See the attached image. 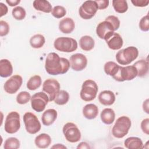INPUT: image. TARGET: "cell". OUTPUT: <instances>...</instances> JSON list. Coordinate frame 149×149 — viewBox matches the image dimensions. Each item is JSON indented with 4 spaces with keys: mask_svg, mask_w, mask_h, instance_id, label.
Masks as SVG:
<instances>
[{
    "mask_svg": "<svg viewBox=\"0 0 149 149\" xmlns=\"http://www.w3.org/2000/svg\"><path fill=\"white\" fill-rule=\"evenodd\" d=\"M69 61L61 58L55 52L49 53L46 58L45 69L51 75H58L66 73L70 68Z\"/></svg>",
    "mask_w": 149,
    "mask_h": 149,
    "instance_id": "obj_1",
    "label": "cell"
},
{
    "mask_svg": "<svg viewBox=\"0 0 149 149\" xmlns=\"http://www.w3.org/2000/svg\"><path fill=\"white\" fill-rule=\"evenodd\" d=\"M130 127V119L128 116H122L118 118L115 122L112 129V134L116 138H123L128 133Z\"/></svg>",
    "mask_w": 149,
    "mask_h": 149,
    "instance_id": "obj_2",
    "label": "cell"
},
{
    "mask_svg": "<svg viewBox=\"0 0 149 149\" xmlns=\"http://www.w3.org/2000/svg\"><path fill=\"white\" fill-rule=\"evenodd\" d=\"M139 55L137 48L130 46L119 50L116 54V61L122 65H127L134 61Z\"/></svg>",
    "mask_w": 149,
    "mask_h": 149,
    "instance_id": "obj_3",
    "label": "cell"
},
{
    "mask_svg": "<svg viewBox=\"0 0 149 149\" xmlns=\"http://www.w3.org/2000/svg\"><path fill=\"white\" fill-rule=\"evenodd\" d=\"M98 91L97 83L93 80H85L81 86L80 96L81 100L89 102L95 99Z\"/></svg>",
    "mask_w": 149,
    "mask_h": 149,
    "instance_id": "obj_4",
    "label": "cell"
},
{
    "mask_svg": "<svg viewBox=\"0 0 149 149\" xmlns=\"http://www.w3.org/2000/svg\"><path fill=\"white\" fill-rule=\"evenodd\" d=\"M54 48L61 52H72L77 48V42L73 38L61 37L57 38L54 42Z\"/></svg>",
    "mask_w": 149,
    "mask_h": 149,
    "instance_id": "obj_5",
    "label": "cell"
},
{
    "mask_svg": "<svg viewBox=\"0 0 149 149\" xmlns=\"http://www.w3.org/2000/svg\"><path fill=\"white\" fill-rule=\"evenodd\" d=\"M20 128V115L16 111L10 112L6 117L4 129L9 134L16 133Z\"/></svg>",
    "mask_w": 149,
    "mask_h": 149,
    "instance_id": "obj_6",
    "label": "cell"
},
{
    "mask_svg": "<svg viewBox=\"0 0 149 149\" xmlns=\"http://www.w3.org/2000/svg\"><path fill=\"white\" fill-rule=\"evenodd\" d=\"M26 131L31 134H34L38 132L41 125L38 119L34 113L27 112L24 113L23 117Z\"/></svg>",
    "mask_w": 149,
    "mask_h": 149,
    "instance_id": "obj_7",
    "label": "cell"
},
{
    "mask_svg": "<svg viewBox=\"0 0 149 149\" xmlns=\"http://www.w3.org/2000/svg\"><path fill=\"white\" fill-rule=\"evenodd\" d=\"M137 76L136 68L133 66H120L116 74L113 78L118 81H130L134 79Z\"/></svg>",
    "mask_w": 149,
    "mask_h": 149,
    "instance_id": "obj_8",
    "label": "cell"
},
{
    "mask_svg": "<svg viewBox=\"0 0 149 149\" xmlns=\"http://www.w3.org/2000/svg\"><path fill=\"white\" fill-rule=\"evenodd\" d=\"M66 140L70 143H76L81 139V132L78 127L72 122L66 123L62 129Z\"/></svg>",
    "mask_w": 149,
    "mask_h": 149,
    "instance_id": "obj_9",
    "label": "cell"
},
{
    "mask_svg": "<svg viewBox=\"0 0 149 149\" xmlns=\"http://www.w3.org/2000/svg\"><path fill=\"white\" fill-rule=\"evenodd\" d=\"M98 9V5L95 1H86L79 8L80 16L85 20L91 19Z\"/></svg>",
    "mask_w": 149,
    "mask_h": 149,
    "instance_id": "obj_10",
    "label": "cell"
},
{
    "mask_svg": "<svg viewBox=\"0 0 149 149\" xmlns=\"http://www.w3.org/2000/svg\"><path fill=\"white\" fill-rule=\"evenodd\" d=\"M31 106L37 112H42L49 101L48 95L44 92H38L31 97Z\"/></svg>",
    "mask_w": 149,
    "mask_h": 149,
    "instance_id": "obj_11",
    "label": "cell"
},
{
    "mask_svg": "<svg viewBox=\"0 0 149 149\" xmlns=\"http://www.w3.org/2000/svg\"><path fill=\"white\" fill-rule=\"evenodd\" d=\"M42 91L47 94L49 101H54L57 94L60 91V84L54 79H48L42 84Z\"/></svg>",
    "mask_w": 149,
    "mask_h": 149,
    "instance_id": "obj_12",
    "label": "cell"
},
{
    "mask_svg": "<svg viewBox=\"0 0 149 149\" xmlns=\"http://www.w3.org/2000/svg\"><path fill=\"white\" fill-rule=\"evenodd\" d=\"M23 79L21 76L15 74L11 76L6 81L3 85V88L6 93L13 94L16 93L22 86Z\"/></svg>",
    "mask_w": 149,
    "mask_h": 149,
    "instance_id": "obj_13",
    "label": "cell"
},
{
    "mask_svg": "<svg viewBox=\"0 0 149 149\" xmlns=\"http://www.w3.org/2000/svg\"><path fill=\"white\" fill-rule=\"evenodd\" d=\"M70 65L74 71H81L86 68L87 65V59L82 54L77 53L70 57Z\"/></svg>",
    "mask_w": 149,
    "mask_h": 149,
    "instance_id": "obj_14",
    "label": "cell"
},
{
    "mask_svg": "<svg viewBox=\"0 0 149 149\" xmlns=\"http://www.w3.org/2000/svg\"><path fill=\"white\" fill-rule=\"evenodd\" d=\"M115 31L114 28L112 24L107 21L104 20L100 22L97 26L96 34L101 39L105 40L109 35Z\"/></svg>",
    "mask_w": 149,
    "mask_h": 149,
    "instance_id": "obj_15",
    "label": "cell"
},
{
    "mask_svg": "<svg viewBox=\"0 0 149 149\" xmlns=\"http://www.w3.org/2000/svg\"><path fill=\"white\" fill-rule=\"evenodd\" d=\"M108 47L112 50H118L121 48L123 44V41L120 35L113 32L105 40Z\"/></svg>",
    "mask_w": 149,
    "mask_h": 149,
    "instance_id": "obj_16",
    "label": "cell"
},
{
    "mask_svg": "<svg viewBox=\"0 0 149 149\" xmlns=\"http://www.w3.org/2000/svg\"><path fill=\"white\" fill-rule=\"evenodd\" d=\"M115 95L112 91L104 90L101 91L98 95L100 102L105 106L112 105L115 101Z\"/></svg>",
    "mask_w": 149,
    "mask_h": 149,
    "instance_id": "obj_17",
    "label": "cell"
},
{
    "mask_svg": "<svg viewBox=\"0 0 149 149\" xmlns=\"http://www.w3.org/2000/svg\"><path fill=\"white\" fill-rule=\"evenodd\" d=\"M75 23L73 20L70 17H65L62 19L59 24V30L65 34L71 33L74 29Z\"/></svg>",
    "mask_w": 149,
    "mask_h": 149,
    "instance_id": "obj_18",
    "label": "cell"
},
{
    "mask_svg": "<svg viewBox=\"0 0 149 149\" xmlns=\"http://www.w3.org/2000/svg\"><path fill=\"white\" fill-rule=\"evenodd\" d=\"M57 111L54 109H48L44 111L41 116L42 124L45 126H50L54 123L57 118Z\"/></svg>",
    "mask_w": 149,
    "mask_h": 149,
    "instance_id": "obj_19",
    "label": "cell"
},
{
    "mask_svg": "<svg viewBox=\"0 0 149 149\" xmlns=\"http://www.w3.org/2000/svg\"><path fill=\"white\" fill-rule=\"evenodd\" d=\"M98 114V108L94 104L86 105L83 108V115L87 119H95Z\"/></svg>",
    "mask_w": 149,
    "mask_h": 149,
    "instance_id": "obj_20",
    "label": "cell"
},
{
    "mask_svg": "<svg viewBox=\"0 0 149 149\" xmlns=\"http://www.w3.org/2000/svg\"><path fill=\"white\" fill-rule=\"evenodd\" d=\"M52 142L49 135L46 133H41L38 135L34 140L36 146L40 148H46L49 147Z\"/></svg>",
    "mask_w": 149,
    "mask_h": 149,
    "instance_id": "obj_21",
    "label": "cell"
},
{
    "mask_svg": "<svg viewBox=\"0 0 149 149\" xmlns=\"http://www.w3.org/2000/svg\"><path fill=\"white\" fill-rule=\"evenodd\" d=\"M13 73V66L11 62L6 59L0 61V76L2 77H8Z\"/></svg>",
    "mask_w": 149,
    "mask_h": 149,
    "instance_id": "obj_22",
    "label": "cell"
},
{
    "mask_svg": "<svg viewBox=\"0 0 149 149\" xmlns=\"http://www.w3.org/2000/svg\"><path fill=\"white\" fill-rule=\"evenodd\" d=\"M137 71V76L143 77L146 76L148 72V62L145 59H140L137 61L133 65Z\"/></svg>",
    "mask_w": 149,
    "mask_h": 149,
    "instance_id": "obj_23",
    "label": "cell"
},
{
    "mask_svg": "<svg viewBox=\"0 0 149 149\" xmlns=\"http://www.w3.org/2000/svg\"><path fill=\"white\" fill-rule=\"evenodd\" d=\"M124 146L127 149L143 148V141L141 139L137 137H130L124 141Z\"/></svg>",
    "mask_w": 149,
    "mask_h": 149,
    "instance_id": "obj_24",
    "label": "cell"
},
{
    "mask_svg": "<svg viewBox=\"0 0 149 149\" xmlns=\"http://www.w3.org/2000/svg\"><path fill=\"white\" fill-rule=\"evenodd\" d=\"M33 5L36 10L45 13H50L52 10L51 4L45 0H35L33 1Z\"/></svg>",
    "mask_w": 149,
    "mask_h": 149,
    "instance_id": "obj_25",
    "label": "cell"
},
{
    "mask_svg": "<svg viewBox=\"0 0 149 149\" xmlns=\"http://www.w3.org/2000/svg\"><path fill=\"white\" fill-rule=\"evenodd\" d=\"M102 122L106 125L112 124L115 119V113L111 108H105L100 115Z\"/></svg>",
    "mask_w": 149,
    "mask_h": 149,
    "instance_id": "obj_26",
    "label": "cell"
},
{
    "mask_svg": "<svg viewBox=\"0 0 149 149\" xmlns=\"http://www.w3.org/2000/svg\"><path fill=\"white\" fill-rule=\"evenodd\" d=\"M80 48L85 51H90L94 47V40L89 36H84L79 40Z\"/></svg>",
    "mask_w": 149,
    "mask_h": 149,
    "instance_id": "obj_27",
    "label": "cell"
},
{
    "mask_svg": "<svg viewBox=\"0 0 149 149\" xmlns=\"http://www.w3.org/2000/svg\"><path fill=\"white\" fill-rule=\"evenodd\" d=\"M45 39L44 36L40 34H35L32 36L30 40V45L36 49L41 48L45 44Z\"/></svg>",
    "mask_w": 149,
    "mask_h": 149,
    "instance_id": "obj_28",
    "label": "cell"
},
{
    "mask_svg": "<svg viewBox=\"0 0 149 149\" xmlns=\"http://www.w3.org/2000/svg\"><path fill=\"white\" fill-rule=\"evenodd\" d=\"M112 6L115 11L119 13H123L128 9L127 2L125 0H113Z\"/></svg>",
    "mask_w": 149,
    "mask_h": 149,
    "instance_id": "obj_29",
    "label": "cell"
},
{
    "mask_svg": "<svg viewBox=\"0 0 149 149\" xmlns=\"http://www.w3.org/2000/svg\"><path fill=\"white\" fill-rule=\"evenodd\" d=\"M119 66L113 61H108L104 65V69L105 73L112 77L116 74Z\"/></svg>",
    "mask_w": 149,
    "mask_h": 149,
    "instance_id": "obj_30",
    "label": "cell"
},
{
    "mask_svg": "<svg viewBox=\"0 0 149 149\" xmlns=\"http://www.w3.org/2000/svg\"><path fill=\"white\" fill-rule=\"evenodd\" d=\"M42 83V80L39 75H34L31 77L27 83V87L30 90H36L38 88Z\"/></svg>",
    "mask_w": 149,
    "mask_h": 149,
    "instance_id": "obj_31",
    "label": "cell"
},
{
    "mask_svg": "<svg viewBox=\"0 0 149 149\" xmlns=\"http://www.w3.org/2000/svg\"><path fill=\"white\" fill-rule=\"evenodd\" d=\"M69 100V93L63 90H60L56 95L54 102L55 104L59 105H63L66 104Z\"/></svg>",
    "mask_w": 149,
    "mask_h": 149,
    "instance_id": "obj_32",
    "label": "cell"
},
{
    "mask_svg": "<svg viewBox=\"0 0 149 149\" xmlns=\"http://www.w3.org/2000/svg\"><path fill=\"white\" fill-rule=\"evenodd\" d=\"M20 147V141L16 137L8 138L3 145L5 149H17Z\"/></svg>",
    "mask_w": 149,
    "mask_h": 149,
    "instance_id": "obj_33",
    "label": "cell"
},
{
    "mask_svg": "<svg viewBox=\"0 0 149 149\" xmlns=\"http://www.w3.org/2000/svg\"><path fill=\"white\" fill-rule=\"evenodd\" d=\"M12 15L16 20H22L25 18L26 12L25 9L22 6H16L12 9Z\"/></svg>",
    "mask_w": 149,
    "mask_h": 149,
    "instance_id": "obj_34",
    "label": "cell"
},
{
    "mask_svg": "<svg viewBox=\"0 0 149 149\" xmlns=\"http://www.w3.org/2000/svg\"><path fill=\"white\" fill-rule=\"evenodd\" d=\"M31 97L29 93L27 91H21L16 97V101L19 104H25L31 100Z\"/></svg>",
    "mask_w": 149,
    "mask_h": 149,
    "instance_id": "obj_35",
    "label": "cell"
},
{
    "mask_svg": "<svg viewBox=\"0 0 149 149\" xmlns=\"http://www.w3.org/2000/svg\"><path fill=\"white\" fill-rule=\"evenodd\" d=\"M51 13L54 17L57 19H59L65 16L66 13V10L63 6L57 5L54 7L52 10Z\"/></svg>",
    "mask_w": 149,
    "mask_h": 149,
    "instance_id": "obj_36",
    "label": "cell"
},
{
    "mask_svg": "<svg viewBox=\"0 0 149 149\" xmlns=\"http://www.w3.org/2000/svg\"><path fill=\"white\" fill-rule=\"evenodd\" d=\"M139 26L140 29L143 31H148L149 30V17L148 14L141 19Z\"/></svg>",
    "mask_w": 149,
    "mask_h": 149,
    "instance_id": "obj_37",
    "label": "cell"
},
{
    "mask_svg": "<svg viewBox=\"0 0 149 149\" xmlns=\"http://www.w3.org/2000/svg\"><path fill=\"white\" fill-rule=\"evenodd\" d=\"M105 20H107V21L109 22L112 24V25L113 26V27L114 28L115 31L117 30L119 28V27H120V20L115 16H113V15L108 16L105 19Z\"/></svg>",
    "mask_w": 149,
    "mask_h": 149,
    "instance_id": "obj_38",
    "label": "cell"
},
{
    "mask_svg": "<svg viewBox=\"0 0 149 149\" xmlns=\"http://www.w3.org/2000/svg\"><path fill=\"white\" fill-rule=\"evenodd\" d=\"M9 32V26L8 23L4 21H0V36L3 37L6 36Z\"/></svg>",
    "mask_w": 149,
    "mask_h": 149,
    "instance_id": "obj_39",
    "label": "cell"
},
{
    "mask_svg": "<svg viewBox=\"0 0 149 149\" xmlns=\"http://www.w3.org/2000/svg\"><path fill=\"white\" fill-rule=\"evenodd\" d=\"M141 129L143 133L147 135L149 134V119L146 118L143 119L140 124Z\"/></svg>",
    "mask_w": 149,
    "mask_h": 149,
    "instance_id": "obj_40",
    "label": "cell"
},
{
    "mask_svg": "<svg viewBox=\"0 0 149 149\" xmlns=\"http://www.w3.org/2000/svg\"><path fill=\"white\" fill-rule=\"evenodd\" d=\"M132 3L134 6L137 7H144L148 5V0H132Z\"/></svg>",
    "mask_w": 149,
    "mask_h": 149,
    "instance_id": "obj_41",
    "label": "cell"
},
{
    "mask_svg": "<svg viewBox=\"0 0 149 149\" xmlns=\"http://www.w3.org/2000/svg\"><path fill=\"white\" fill-rule=\"evenodd\" d=\"M98 7V9L102 10L106 9L108 5L109 1L108 0H97L95 1Z\"/></svg>",
    "mask_w": 149,
    "mask_h": 149,
    "instance_id": "obj_42",
    "label": "cell"
},
{
    "mask_svg": "<svg viewBox=\"0 0 149 149\" xmlns=\"http://www.w3.org/2000/svg\"><path fill=\"white\" fill-rule=\"evenodd\" d=\"M0 10H1V15L0 16L2 17L3 15H5L8 11V7L6 6V5H5L4 3L1 2L0 3Z\"/></svg>",
    "mask_w": 149,
    "mask_h": 149,
    "instance_id": "obj_43",
    "label": "cell"
},
{
    "mask_svg": "<svg viewBox=\"0 0 149 149\" xmlns=\"http://www.w3.org/2000/svg\"><path fill=\"white\" fill-rule=\"evenodd\" d=\"M6 3L10 6H15L18 5L20 2V0H6Z\"/></svg>",
    "mask_w": 149,
    "mask_h": 149,
    "instance_id": "obj_44",
    "label": "cell"
},
{
    "mask_svg": "<svg viewBox=\"0 0 149 149\" xmlns=\"http://www.w3.org/2000/svg\"><path fill=\"white\" fill-rule=\"evenodd\" d=\"M77 149H79V148H81V149L86 148V149H88V148H90V146L88 145V144L86 142H81V143L77 146Z\"/></svg>",
    "mask_w": 149,
    "mask_h": 149,
    "instance_id": "obj_45",
    "label": "cell"
},
{
    "mask_svg": "<svg viewBox=\"0 0 149 149\" xmlns=\"http://www.w3.org/2000/svg\"><path fill=\"white\" fill-rule=\"evenodd\" d=\"M143 109L147 113H149L148 112V99H147L145 101H144L143 104Z\"/></svg>",
    "mask_w": 149,
    "mask_h": 149,
    "instance_id": "obj_46",
    "label": "cell"
},
{
    "mask_svg": "<svg viewBox=\"0 0 149 149\" xmlns=\"http://www.w3.org/2000/svg\"><path fill=\"white\" fill-rule=\"evenodd\" d=\"M52 148H59V149H61V148H66V147L64 145H63L62 144H56L54 146H53L52 147Z\"/></svg>",
    "mask_w": 149,
    "mask_h": 149,
    "instance_id": "obj_47",
    "label": "cell"
}]
</instances>
